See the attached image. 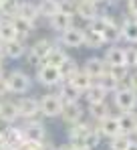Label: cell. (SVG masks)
I'll return each instance as SVG.
<instances>
[{
    "mask_svg": "<svg viewBox=\"0 0 137 150\" xmlns=\"http://www.w3.org/2000/svg\"><path fill=\"white\" fill-rule=\"evenodd\" d=\"M61 43L65 47H71V49H77V47L85 45V28L73 25L65 33H61Z\"/></svg>",
    "mask_w": 137,
    "mask_h": 150,
    "instance_id": "5",
    "label": "cell"
},
{
    "mask_svg": "<svg viewBox=\"0 0 137 150\" xmlns=\"http://www.w3.org/2000/svg\"><path fill=\"white\" fill-rule=\"evenodd\" d=\"M73 150H85V148H77V146H73Z\"/></svg>",
    "mask_w": 137,
    "mask_h": 150,
    "instance_id": "48",
    "label": "cell"
},
{
    "mask_svg": "<svg viewBox=\"0 0 137 150\" xmlns=\"http://www.w3.org/2000/svg\"><path fill=\"white\" fill-rule=\"evenodd\" d=\"M101 37H103L105 43H117V41L121 39V26H117L113 21L109 18V23L105 26V30L101 33Z\"/></svg>",
    "mask_w": 137,
    "mask_h": 150,
    "instance_id": "25",
    "label": "cell"
},
{
    "mask_svg": "<svg viewBox=\"0 0 137 150\" xmlns=\"http://www.w3.org/2000/svg\"><path fill=\"white\" fill-rule=\"evenodd\" d=\"M4 77V71H2V65H0V79Z\"/></svg>",
    "mask_w": 137,
    "mask_h": 150,
    "instance_id": "46",
    "label": "cell"
},
{
    "mask_svg": "<svg viewBox=\"0 0 137 150\" xmlns=\"http://www.w3.org/2000/svg\"><path fill=\"white\" fill-rule=\"evenodd\" d=\"M91 124L81 120L77 124L71 126V132H68V138H71V146H77V148H85V136L89 134Z\"/></svg>",
    "mask_w": 137,
    "mask_h": 150,
    "instance_id": "9",
    "label": "cell"
},
{
    "mask_svg": "<svg viewBox=\"0 0 137 150\" xmlns=\"http://www.w3.org/2000/svg\"><path fill=\"white\" fill-rule=\"evenodd\" d=\"M18 108H16V101H10V100H4L0 101V120L4 124H14L18 120Z\"/></svg>",
    "mask_w": 137,
    "mask_h": 150,
    "instance_id": "12",
    "label": "cell"
},
{
    "mask_svg": "<svg viewBox=\"0 0 137 150\" xmlns=\"http://www.w3.org/2000/svg\"><path fill=\"white\" fill-rule=\"evenodd\" d=\"M38 108H41V114L46 118H55V116H61V110H63V101L57 93H46L43 100L38 101Z\"/></svg>",
    "mask_w": 137,
    "mask_h": 150,
    "instance_id": "2",
    "label": "cell"
},
{
    "mask_svg": "<svg viewBox=\"0 0 137 150\" xmlns=\"http://www.w3.org/2000/svg\"><path fill=\"white\" fill-rule=\"evenodd\" d=\"M129 144H131V138L125 134H119V136L111 138V150H127Z\"/></svg>",
    "mask_w": 137,
    "mask_h": 150,
    "instance_id": "35",
    "label": "cell"
},
{
    "mask_svg": "<svg viewBox=\"0 0 137 150\" xmlns=\"http://www.w3.org/2000/svg\"><path fill=\"white\" fill-rule=\"evenodd\" d=\"M6 93H8V83H6V77H2L0 79V98L6 96Z\"/></svg>",
    "mask_w": 137,
    "mask_h": 150,
    "instance_id": "41",
    "label": "cell"
},
{
    "mask_svg": "<svg viewBox=\"0 0 137 150\" xmlns=\"http://www.w3.org/2000/svg\"><path fill=\"white\" fill-rule=\"evenodd\" d=\"M6 83H8V91L12 93H26L30 89V77L22 71H12L6 77Z\"/></svg>",
    "mask_w": 137,
    "mask_h": 150,
    "instance_id": "3",
    "label": "cell"
},
{
    "mask_svg": "<svg viewBox=\"0 0 137 150\" xmlns=\"http://www.w3.org/2000/svg\"><path fill=\"white\" fill-rule=\"evenodd\" d=\"M61 101L63 103H77L79 98H81V91H77L68 81H63V85H61Z\"/></svg>",
    "mask_w": 137,
    "mask_h": 150,
    "instance_id": "23",
    "label": "cell"
},
{
    "mask_svg": "<svg viewBox=\"0 0 137 150\" xmlns=\"http://www.w3.org/2000/svg\"><path fill=\"white\" fill-rule=\"evenodd\" d=\"M16 108H18V116L28 122H34V118L41 114L38 100H34V98H20L16 101Z\"/></svg>",
    "mask_w": 137,
    "mask_h": 150,
    "instance_id": "4",
    "label": "cell"
},
{
    "mask_svg": "<svg viewBox=\"0 0 137 150\" xmlns=\"http://www.w3.org/2000/svg\"><path fill=\"white\" fill-rule=\"evenodd\" d=\"M95 83H99V85H103V87H105L107 91H117V89H119V87L123 85L121 81H117V79H115V77H111L109 73H107V75H103V77H101L99 81H95Z\"/></svg>",
    "mask_w": 137,
    "mask_h": 150,
    "instance_id": "33",
    "label": "cell"
},
{
    "mask_svg": "<svg viewBox=\"0 0 137 150\" xmlns=\"http://www.w3.org/2000/svg\"><path fill=\"white\" fill-rule=\"evenodd\" d=\"M50 49H52V43H50L48 39H41V41H36V43L30 47L28 57H30L32 61H36V63H43L45 57L50 53Z\"/></svg>",
    "mask_w": 137,
    "mask_h": 150,
    "instance_id": "11",
    "label": "cell"
},
{
    "mask_svg": "<svg viewBox=\"0 0 137 150\" xmlns=\"http://www.w3.org/2000/svg\"><path fill=\"white\" fill-rule=\"evenodd\" d=\"M2 53H4L6 57H10V59H18V57H22L24 53H26L24 41H22V39H14V41H10V43H4Z\"/></svg>",
    "mask_w": 137,
    "mask_h": 150,
    "instance_id": "18",
    "label": "cell"
},
{
    "mask_svg": "<svg viewBox=\"0 0 137 150\" xmlns=\"http://www.w3.org/2000/svg\"><path fill=\"white\" fill-rule=\"evenodd\" d=\"M22 136L26 142H32V144H43L46 138V130L41 122H28L22 126Z\"/></svg>",
    "mask_w": 137,
    "mask_h": 150,
    "instance_id": "6",
    "label": "cell"
},
{
    "mask_svg": "<svg viewBox=\"0 0 137 150\" xmlns=\"http://www.w3.org/2000/svg\"><path fill=\"white\" fill-rule=\"evenodd\" d=\"M127 150H137V142H131V144H129V148Z\"/></svg>",
    "mask_w": 137,
    "mask_h": 150,
    "instance_id": "43",
    "label": "cell"
},
{
    "mask_svg": "<svg viewBox=\"0 0 137 150\" xmlns=\"http://www.w3.org/2000/svg\"><path fill=\"white\" fill-rule=\"evenodd\" d=\"M97 132L101 134V136H105V138H115V136H119L121 134V128H119V118H115V116H107V118H103L99 126H97Z\"/></svg>",
    "mask_w": 137,
    "mask_h": 150,
    "instance_id": "10",
    "label": "cell"
},
{
    "mask_svg": "<svg viewBox=\"0 0 137 150\" xmlns=\"http://www.w3.org/2000/svg\"><path fill=\"white\" fill-rule=\"evenodd\" d=\"M79 71V67H77V63H75V59H71L67 57L61 65H59V73H61V81H68L73 75Z\"/></svg>",
    "mask_w": 137,
    "mask_h": 150,
    "instance_id": "24",
    "label": "cell"
},
{
    "mask_svg": "<svg viewBox=\"0 0 137 150\" xmlns=\"http://www.w3.org/2000/svg\"><path fill=\"white\" fill-rule=\"evenodd\" d=\"M75 10H77V2H75V0H61V2H59V12H61V14L73 16Z\"/></svg>",
    "mask_w": 137,
    "mask_h": 150,
    "instance_id": "38",
    "label": "cell"
},
{
    "mask_svg": "<svg viewBox=\"0 0 137 150\" xmlns=\"http://www.w3.org/2000/svg\"><path fill=\"white\" fill-rule=\"evenodd\" d=\"M135 59H137V49L127 47L125 49V67H135Z\"/></svg>",
    "mask_w": 137,
    "mask_h": 150,
    "instance_id": "39",
    "label": "cell"
},
{
    "mask_svg": "<svg viewBox=\"0 0 137 150\" xmlns=\"http://www.w3.org/2000/svg\"><path fill=\"white\" fill-rule=\"evenodd\" d=\"M2 55H4V53H2V49H0V65H2Z\"/></svg>",
    "mask_w": 137,
    "mask_h": 150,
    "instance_id": "47",
    "label": "cell"
},
{
    "mask_svg": "<svg viewBox=\"0 0 137 150\" xmlns=\"http://www.w3.org/2000/svg\"><path fill=\"white\" fill-rule=\"evenodd\" d=\"M2 47H4V43H2V41H0V49H2Z\"/></svg>",
    "mask_w": 137,
    "mask_h": 150,
    "instance_id": "49",
    "label": "cell"
},
{
    "mask_svg": "<svg viewBox=\"0 0 137 150\" xmlns=\"http://www.w3.org/2000/svg\"><path fill=\"white\" fill-rule=\"evenodd\" d=\"M105 63L109 67H117V65H125V49L121 47H109L105 51Z\"/></svg>",
    "mask_w": 137,
    "mask_h": 150,
    "instance_id": "19",
    "label": "cell"
},
{
    "mask_svg": "<svg viewBox=\"0 0 137 150\" xmlns=\"http://www.w3.org/2000/svg\"><path fill=\"white\" fill-rule=\"evenodd\" d=\"M67 57H68V55H67L63 49L52 47V49H50V53L45 57V61H43V63H46V65H50V67H57V69H59V65H61V63H63Z\"/></svg>",
    "mask_w": 137,
    "mask_h": 150,
    "instance_id": "27",
    "label": "cell"
},
{
    "mask_svg": "<svg viewBox=\"0 0 137 150\" xmlns=\"http://www.w3.org/2000/svg\"><path fill=\"white\" fill-rule=\"evenodd\" d=\"M107 93H109V91H107L103 85L93 83L91 87L85 91V98H87V101H89V105H91V103H103L105 98H107Z\"/></svg>",
    "mask_w": 137,
    "mask_h": 150,
    "instance_id": "20",
    "label": "cell"
},
{
    "mask_svg": "<svg viewBox=\"0 0 137 150\" xmlns=\"http://www.w3.org/2000/svg\"><path fill=\"white\" fill-rule=\"evenodd\" d=\"M119 128H121V134L131 138V134H137V116L131 114V112L123 114L119 118Z\"/></svg>",
    "mask_w": 137,
    "mask_h": 150,
    "instance_id": "17",
    "label": "cell"
},
{
    "mask_svg": "<svg viewBox=\"0 0 137 150\" xmlns=\"http://www.w3.org/2000/svg\"><path fill=\"white\" fill-rule=\"evenodd\" d=\"M99 142H101V134L97 132V128H91L89 130V134L85 136V150H93L99 146Z\"/></svg>",
    "mask_w": 137,
    "mask_h": 150,
    "instance_id": "34",
    "label": "cell"
},
{
    "mask_svg": "<svg viewBox=\"0 0 137 150\" xmlns=\"http://www.w3.org/2000/svg\"><path fill=\"white\" fill-rule=\"evenodd\" d=\"M10 21H12V25H14V30H16L18 39H22V37H26V35H28V33L32 30V25H30L28 21H24V18H20L18 14H16V16H12Z\"/></svg>",
    "mask_w": 137,
    "mask_h": 150,
    "instance_id": "30",
    "label": "cell"
},
{
    "mask_svg": "<svg viewBox=\"0 0 137 150\" xmlns=\"http://www.w3.org/2000/svg\"><path fill=\"white\" fill-rule=\"evenodd\" d=\"M55 150H73V146H59V148H55Z\"/></svg>",
    "mask_w": 137,
    "mask_h": 150,
    "instance_id": "44",
    "label": "cell"
},
{
    "mask_svg": "<svg viewBox=\"0 0 137 150\" xmlns=\"http://www.w3.org/2000/svg\"><path fill=\"white\" fill-rule=\"evenodd\" d=\"M36 79H38L43 85L52 87V85H59V83H61V73H59L57 67H50V65H46V63H41L38 69H36Z\"/></svg>",
    "mask_w": 137,
    "mask_h": 150,
    "instance_id": "8",
    "label": "cell"
},
{
    "mask_svg": "<svg viewBox=\"0 0 137 150\" xmlns=\"http://www.w3.org/2000/svg\"><path fill=\"white\" fill-rule=\"evenodd\" d=\"M107 23H109V16H95L91 23H89V30H93V33H103L105 30V26H107Z\"/></svg>",
    "mask_w": 137,
    "mask_h": 150,
    "instance_id": "36",
    "label": "cell"
},
{
    "mask_svg": "<svg viewBox=\"0 0 137 150\" xmlns=\"http://www.w3.org/2000/svg\"><path fill=\"white\" fill-rule=\"evenodd\" d=\"M85 45L91 47V49H101L105 45V41H103V37L99 33H93L89 28H85Z\"/></svg>",
    "mask_w": 137,
    "mask_h": 150,
    "instance_id": "31",
    "label": "cell"
},
{
    "mask_svg": "<svg viewBox=\"0 0 137 150\" xmlns=\"http://www.w3.org/2000/svg\"><path fill=\"white\" fill-rule=\"evenodd\" d=\"M0 4H2V0H0Z\"/></svg>",
    "mask_w": 137,
    "mask_h": 150,
    "instance_id": "51",
    "label": "cell"
},
{
    "mask_svg": "<svg viewBox=\"0 0 137 150\" xmlns=\"http://www.w3.org/2000/svg\"><path fill=\"white\" fill-rule=\"evenodd\" d=\"M113 101L115 105L123 112V114H127V112H133L137 108V93L133 89H129L127 85H121L117 91H113Z\"/></svg>",
    "mask_w": 137,
    "mask_h": 150,
    "instance_id": "1",
    "label": "cell"
},
{
    "mask_svg": "<svg viewBox=\"0 0 137 150\" xmlns=\"http://www.w3.org/2000/svg\"><path fill=\"white\" fill-rule=\"evenodd\" d=\"M89 114H91L93 120H97V122H101L103 118L111 116L109 110H107V105H105V101H103V103H91V105H89Z\"/></svg>",
    "mask_w": 137,
    "mask_h": 150,
    "instance_id": "32",
    "label": "cell"
},
{
    "mask_svg": "<svg viewBox=\"0 0 137 150\" xmlns=\"http://www.w3.org/2000/svg\"><path fill=\"white\" fill-rule=\"evenodd\" d=\"M93 4H101V2H107V0H91Z\"/></svg>",
    "mask_w": 137,
    "mask_h": 150,
    "instance_id": "45",
    "label": "cell"
},
{
    "mask_svg": "<svg viewBox=\"0 0 137 150\" xmlns=\"http://www.w3.org/2000/svg\"><path fill=\"white\" fill-rule=\"evenodd\" d=\"M61 116H63V120H65L67 124H71V126L77 124V122H81V120H83V110H81L79 101H77V103H63Z\"/></svg>",
    "mask_w": 137,
    "mask_h": 150,
    "instance_id": "13",
    "label": "cell"
},
{
    "mask_svg": "<svg viewBox=\"0 0 137 150\" xmlns=\"http://www.w3.org/2000/svg\"><path fill=\"white\" fill-rule=\"evenodd\" d=\"M127 8H129L131 14H135V18H137V0H127Z\"/></svg>",
    "mask_w": 137,
    "mask_h": 150,
    "instance_id": "42",
    "label": "cell"
},
{
    "mask_svg": "<svg viewBox=\"0 0 137 150\" xmlns=\"http://www.w3.org/2000/svg\"><path fill=\"white\" fill-rule=\"evenodd\" d=\"M50 21V26L55 28V30H59V33H65L67 28L73 26V16H67V14H55L52 18H48Z\"/></svg>",
    "mask_w": 137,
    "mask_h": 150,
    "instance_id": "26",
    "label": "cell"
},
{
    "mask_svg": "<svg viewBox=\"0 0 137 150\" xmlns=\"http://www.w3.org/2000/svg\"><path fill=\"white\" fill-rule=\"evenodd\" d=\"M14 39H18V35H16V30H14L12 21H10V18H0V41H2V43H10V41H14Z\"/></svg>",
    "mask_w": 137,
    "mask_h": 150,
    "instance_id": "22",
    "label": "cell"
},
{
    "mask_svg": "<svg viewBox=\"0 0 137 150\" xmlns=\"http://www.w3.org/2000/svg\"><path fill=\"white\" fill-rule=\"evenodd\" d=\"M127 87H129V89H133V91L137 93V71H133V73L127 77Z\"/></svg>",
    "mask_w": 137,
    "mask_h": 150,
    "instance_id": "40",
    "label": "cell"
},
{
    "mask_svg": "<svg viewBox=\"0 0 137 150\" xmlns=\"http://www.w3.org/2000/svg\"><path fill=\"white\" fill-rule=\"evenodd\" d=\"M83 71L89 75L93 81H99L103 75H107L109 65H107L105 59H101V57H91V59L85 61V69H83Z\"/></svg>",
    "mask_w": 137,
    "mask_h": 150,
    "instance_id": "7",
    "label": "cell"
},
{
    "mask_svg": "<svg viewBox=\"0 0 137 150\" xmlns=\"http://www.w3.org/2000/svg\"><path fill=\"white\" fill-rule=\"evenodd\" d=\"M68 83H71V85H73V87H75L77 91L85 93V91H87V89L91 87V85L95 83V81H93V79H91V77H89L87 73H85V71H81V69H79L77 73L73 75L71 79H68Z\"/></svg>",
    "mask_w": 137,
    "mask_h": 150,
    "instance_id": "16",
    "label": "cell"
},
{
    "mask_svg": "<svg viewBox=\"0 0 137 150\" xmlns=\"http://www.w3.org/2000/svg\"><path fill=\"white\" fill-rule=\"evenodd\" d=\"M18 0H2L0 4V18H12L18 14Z\"/></svg>",
    "mask_w": 137,
    "mask_h": 150,
    "instance_id": "28",
    "label": "cell"
},
{
    "mask_svg": "<svg viewBox=\"0 0 137 150\" xmlns=\"http://www.w3.org/2000/svg\"><path fill=\"white\" fill-rule=\"evenodd\" d=\"M135 67H137V59H135Z\"/></svg>",
    "mask_w": 137,
    "mask_h": 150,
    "instance_id": "50",
    "label": "cell"
},
{
    "mask_svg": "<svg viewBox=\"0 0 137 150\" xmlns=\"http://www.w3.org/2000/svg\"><path fill=\"white\" fill-rule=\"evenodd\" d=\"M18 16L24 18V21H28L30 25L34 26V25H36V21L41 18L38 6H34L32 2H20V4H18Z\"/></svg>",
    "mask_w": 137,
    "mask_h": 150,
    "instance_id": "15",
    "label": "cell"
},
{
    "mask_svg": "<svg viewBox=\"0 0 137 150\" xmlns=\"http://www.w3.org/2000/svg\"><path fill=\"white\" fill-rule=\"evenodd\" d=\"M77 2H79V0H77Z\"/></svg>",
    "mask_w": 137,
    "mask_h": 150,
    "instance_id": "52",
    "label": "cell"
},
{
    "mask_svg": "<svg viewBox=\"0 0 137 150\" xmlns=\"http://www.w3.org/2000/svg\"><path fill=\"white\" fill-rule=\"evenodd\" d=\"M121 39L129 41V43H137V18H127L121 25Z\"/></svg>",
    "mask_w": 137,
    "mask_h": 150,
    "instance_id": "21",
    "label": "cell"
},
{
    "mask_svg": "<svg viewBox=\"0 0 137 150\" xmlns=\"http://www.w3.org/2000/svg\"><path fill=\"white\" fill-rule=\"evenodd\" d=\"M75 2H77V0H75ZM75 14H79L81 18H85V21L91 23L95 16H99V8H97V4H93L91 0H79Z\"/></svg>",
    "mask_w": 137,
    "mask_h": 150,
    "instance_id": "14",
    "label": "cell"
},
{
    "mask_svg": "<svg viewBox=\"0 0 137 150\" xmlns=\"http://www.w3.org/2000/svg\"><path fill=\"white\" fill-rule=\"evenodd\" d=\"M38 12H41V16L52 18L55 14H59V0H41Z\"/></svg>",
    "mask_w": 137,
    "mask_h": 150,
    "instance_id": "29",
    "label": "cell"
},
{
    "mask_svg": "<svg viewBox=\"0 0 137 150\" xmlns=\"http://www.w3.org/2000/svg\"><path fill=\"white\" fill-rule=\"evenodd\" d=\"M107 73L111 75V77H115L117 81H121V83H123V81H125V79L129 77V73H127V67H125V65H117V67H109V71H107Z\"/></svg>",
    "mask_w": 137,
    "mask_h": 150,
    "instance_id": "37",
    "label": "cell"
}]
</instances>
